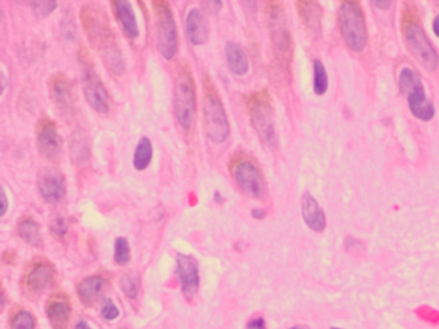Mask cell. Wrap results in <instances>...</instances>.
Returning a JSON list of instances; mask_svg holds the SVG:
<instances>
[{"mask_svg": "<svg viewBox=\"0 0 439 329\" xmlns=\"http://www.w3.org/2000/svg\"><path fill=\"white\" fill-rule=\"evenodd\" d=\"M80 20L90 45L99 53L107 70L118 76L123 75L127 69L125 59L106 13L98 6L88 4L81 8Z\"/></svg>", "mask_w": 439, "mask_h": 329, "instance_id": "6da1fadb", "label": "cell"}, {"mask_svg": "<svg viewBox=\"0 0 439 329\" xmlns=\"http://www.w3.org/2000/svg\"><path fill=\"white\" fill-rule=\"evenodd\" d=\"M202 88H204L202 118H204L205 133L212 143L222 144L227 141L230 135V122H228L227 113L224 109L223 102L219 97L218 89L207 75L204 76Z\"/></svg>", "mask_w": 439, "mask_h": 329, "instance_id": "7a4b0ae2", "label": "cell"}, {"mask_svg": "<svg viewBox=\"0 0 439 329\" xmlns=\"http://www.w3.org/2000/svg\"><path fill=\"white\" fill-rule=\"evenodd\" d=\"M173 108L179 125L184 130H190L197 109V95L192 71L186 62L181 63L175 72Z\"/></svg>", "mask_w": 439, "mask_h": 329, "instance_id": "3957f363", "label": "cell"}, {"mask_svg": "<svg viewBox=\"0 0 439 329\" xmlns=\"http://www.w3.org/2000/svg\"><path fill=\"white\" fill-rule=\"evenodd\" d=\"M245 107L249 115L250 123L259 135L260 141L270 148L277 146V135L275 129V109L268 90L249 93L244 97Z\"/></svg>", "mask_w": 439, "mask_h": 329, "instance_id": "277c9868", "label": "cell"}, {"mask_svg": "<svg viewBox=\"0 0 439 329\" xmlns=\"http://www.w3.org/2000/svg\"><path fill=\"white\" fill-rule=\"evenodd\" d=\"M338 20L340 32L348 48L359 53L367 45V26L363 11L357 2H342L339 6Z\"/></svg>", "mask_w": 439, "mask_h": 329, "instance_id": "5b68a950", "label": "cell"}, {"mask_svg": "<svg viewBox=\"0 0 439 329\" xmlns=\"http://www.w3.org/2000/svg\"><path fill=\"white\" fill-rule=\"evenodd\" d=\"M399 89L407 98L408 107L415 117L422 121H430L434 117L435 108L430 99L426 98L421 78L416 71L405 67L399 74Z\"/></svg>", "mask_w": 439, "mask_h": 329, "instance_id": "8992f818", "label": "cell"}, {"mask_svg": "<svg viewBox=\"0 0 439 329\" xmlns=\"http://www.w3.org/2000/svg\"><path fill=\"white\" fill-rule=\"evenodd\" d=\"M156 20V34H157V49L162 58L172 60L178 52V27L175 22L174 13L168 2L156 0L152 3Z\"/></svg>", "mask_w": 439, "mask_h": 329, "instance_id": "52a82bcc", "label": "cell"}, {"mask_svg": "<svg viewBox=\"0 0 439 329\" xmlns=\"http://www.w3.org/2000/svg\"><path fill=\"white\" fill-rule=\"evenodd\" d=\"M268 27L272 39L276 59L284 66L290 63L291 58V36L286 23L285 9L281 3H269L268 6Z\"/></svg>", "mask_w": 439, "mask_h": 329, "instance_id": "ba28073f", "label": "cell"}, {"mask_svg": "<svg viewBox=\"0 0 439 329\" xmlns=\"http://www.w3.org/2000/svg\"><path fill=\"white\" fill-rule=\"evenodd\" d=\"M403 32H405L406 43L411 54L419 60L424 69L429 71H435L439 64L438 53L425 34L424 29L420 26V23L413 22L411 18H407V21H405Z\"/></svg>", "mask_w": 439, "mask_h": 329, "instance_id": "9c48e42d", "label": "cell"}, {"mask_svg": "<svg viewBox=\"0 0 439 329\" xmlns=\"http://www.w3.org/2000/svg\"><path fill=\"white\" fill-rule=\"evenodd\" d=\"M83 72H81V85L84 97L89 106L99 115H107L109 111V98L101 78L92 66L89 55L85 53L83 57Z\"/></svg>", "mask_w": 439, "mask_h": 329, "instance_id": "30bf717a", "label": "cell"}, {"mask_svg": "<svg viewBox=\"0 0 439 329\" xmlns=\"http://www.w3.org/2000/svg\"><path fill=\"white\" fill-rule=\"evenodd\" d=\"M232 175L237 185L246 195L261 200L265 195V181L253 161L238 158L232 165Z\"/></svg>", "mask_w": 439, "mask_h": 329, "instance_id": "8fae6325", "label": "cell"}, {"mask_svg": "<svg viewBox=\"0 0 439 329\" xmlns=\"http://www.w3.org/2000/svg\"><path fill=\"white\" fill-rule=\"evenodd\" d=\"M37 151L48 161H57L62 152V139L58 134L57 125L48 116L39 118L36 125Z\"/></svg>", "mask_w": 439, "mask_h": 329, "instance_id": "7c38bea8", "label": "cell"}, {"mask_svg": "<svg viewBox=\"0 0 439 329\" xmlns=\"http://www.w3.org/2000/svg\"><path fill=\"white\" fill-rule=\"evenodd\" d=\"M37 190L45 202L57 205L66 195V180L62 171L54 166H44L37 174Z\"/></svg>", "mask_w": 439, "mask_h": 329, "instance_id": "4fadbf2b", "label": "cell"}, {"mask_svg": "<svg viewBox=\"0 0 439 329\" xmlns=\"http://www.w3.org/2000/svg\"><path fill=\"white\" fill-rule=\"evenodd\" d=\"M49 92L61 117L71 118L75 113V94L74 86L66 75L61 72L53 75L49 79Z\"/></svg>", "mask_w": 439, "mask_h": 329, "instance_id": "5bb4252c", "label": "cell"}, {"mask_svg": "<svg viewBox=\"0 0 439 329\" xmlns=\"http://www.w3.org/2000/svg\"><path fill=\"white\" fill-rule=\"evenodd\" d=\"M54 281V269L46 260L39 258L31 264L22 279V287L29 296L43 293Z\"/></svg>", "mask_w": 439, "mask_h": 329, "instance_id": "9a60e30c", "label": "cell"}, {"mask_svg": "<svg viewBox=\"0 0 439 329\" xmlns=\"http://www.w3.org/2000/svg\"><path fill=\"white\" fill-rule=\"evenodd\" d=\"M175 275L178 277L181 289L184 297L191 300L197 293L200 287V273L198 262L193 256L178 253L177 255V267Z\"/></svg>", "mask_w": 439, "mask_h": 329, "instance_id": "2e32d148", "label": "cell"}, {"mask_svg": "<svg viewBox=\"0 0 439 329\" xmlns=\"http://www.w3.org/2000/svg\"><path fill=\"white\" fill-rule=\"evenodd\" d=\"M72 306L69 296L56 293L49 298L46 305V316L53 329H69Z\"/></svg>", "mask_w": 439, "mask_h": 329, "instance_id": "e0dca14e", "label": "cell"}, {"mask_svg": "<svg viewBox=\"0 0 439 329\" xmlns=\"http://www.w3.org/2000/svg\"><path fill=\"white\" fill-rule=\"evenodd\" d=\"M186 32L192 45H204L209 40V25L201 9L192 8L186 16Z\"/></svg>", "mask_w": 439, "mask_h": 329, "instance_id": "ac0fdd59", "label": "cell"}, {"mask_svg": "<svg viewBox=\"0 0 439 329\" xmlns=\"http://www.w3.org/2000/svg\"><path fill=\"white\" fill-rule=\"evenodd\" d=\"M111 7L114 9L116 20L120 23L124 35L129 40H135L139 36V27H138L137 17H135L132 3L128 0H115L111 3Z\"/></svg>", "mask_w": 439, "mask_h": 329, "instance_id": "d6986e66", "label": "cell"}, {"mask_svg": "<svg viewBox=\"0 0 439 329\" xmlns=\"http://www.w3.org/2000/svg\"><path fill=\"white\" fill-rule=\"evenodd\" d=\"M69 151L71 162L75 166H84L90 158V143L88 134L81 127L75 130L70 137Z\"/></svg>", "mask_w": 439, "mask_h": 329, "instance_id": "ffe728a7", "label": "cell"}, {"mask_svg": "<svg viewBox=\"0 0 439 329\" xmlns=\"http://www.w3.org/2000/svg\"><path fill=\"white\" fill-rule=\"evenodd\" d=\"M302 215L305 224L314 232H322L326 226V216L322 209L310 193H304L302 197Z\"/></svg>", "mask_w": 439, "mask_h": 329, "instance_id": "44dd1931", "label": "cell"}, {"mask_svg": "<svg viewBox=\"0 0 439 329\" xmlns=\"http://www.w3.org/2000/svg\"><path fill=\"white\" fill-rule=\"evenodd\" d=\"M298 11L303 23L314 37L321 36L322 32V8L317 2H299Z\"/></svg>", "mask_w": 439, "mask_h": 329, "instance_id": "7402d4cb", "label": "cell"}, {"mask_svg": "<svg viewBox=\"0 0 439 329\" xmlns=\"http://www.w3.org/2000/svg\"><path fill=\"white\" fill-rule=\"evenodd\" d=\"M103 278L99 275H92V277L85 278L76 287L79 300L86 306H92L103 291Z\"/></svg>", "mask_w": 439, "mask_h": 329, "instance_id": "603a6c76", "label": "cell"}, {"mask_svg": "<svg viewBox=\"0 0 439 329\" xmlns=\"http://www.w3.org/2000/svg\"><path fill=\"white\" fill-rule=\"evenodd\" d=\"M226 59L231 71L237 76H244L249 71V60L244 49L238 44L232 41L226 44Z\"/></svg>", "mask_w": 439, "mask_h": 329, "instance_id": "cb8c5ba5", "label": "cell"}, {"mask_svg": "<svg viewBox=\"0 0 439 329\" xmlns=\"http://www.w3.org/2000/svg\"><path fill=\"white\" fill-rule=\"evenodd\" d=\"M17 233L21 239L32 247H40L43 244L40 234V225L31 216H25L17 224Z\"/></svg>", "mask_w": 439, "mask_h": 329, "instance_id": "d4e9b609", "label": "cell"}, {"mask_svg": "<svg viewBox=\"0 0 439 329\" xmlns=\"http://www.w3.org/2000/svg\"><path fill=\"white\" fill-rule=\"evenodd\" d=\"M153 149L152 143L148 138H142L139 143L137 144V148L134 151V156H133V166L138 171H143L149 166V163L152 161Z\"/></svg>", "mask_w": 439, "mask_h": 329, "instance_id": "484cf974", "label": "cell"}, {"mask_svg": "<svg viewBox=\"0 0 439 329\" xmlns=\"http://www.w3.org/2000/svg\"><path fill=\"white\" fill-rule=\"evenodd\" d=\"M328 78L326 69L319 59L313 60V90L317 95H323L327 92Z\"/></svg>", "mask_w": 439, "mask_h": 329, "instance_id": "4316f807", "label": "cell"}, {"mask_svg": "<svg viewBox=\"0 0 439 329\" xmlns=\"http://www.w3.org/2000/svg\"><path fill=\"white\" fill-rule=\"evenodd\" d=\"M120 287H121V291L125 293V296H127L128 298L134 300V298L138 296L139 288H141V281H139V277L133 272L125 273L120 279Z\"/></svg>", "mask_w": 439, "mask_h": 329, "instance_id": "83f0119b", "label": "cell"}, {"mask_svg": "<svg viewBox=\"0 0 439 329\" xmlns=\"http://www.w3.org/2000/svg\"><path fill=\"white\" fill-rule=\"evenodd\" d=\"M11 329H36V319L27 310H17L12 315Z\"/></svg>", "mask_w": 439, "mask_h": 329, "instance_id": "f1b7e54d", "label": "cell"}, {"mask_svg": "<svg viewBox=\"0 0 439 329\" xmlns=\"http://www.w3.org/2000/svg\"><path fill=\"white\" fill-rule=\"evenodd\" d=\"M114 260L118 265L124 267L128 265L130 261V247L128 240L124 237H119L115 240V247H114Z\"/></svg>", "mask_w": 439, "mask_h": 329, "instance_id": "f546056e", "label": "cell"}, {"mask_svg": "<svg viewBox=\"0 0 439 329\" xmlns=\"http://www.w3.org/2000/svg\"><path fill=\"white\" fill-rule=\"evenodd\" d=\"M57 6L58 3L56 0H45V2L44 0H41V2L39 0V2H31L30 3L32 12L39 18H45L49 15H52L53 12L56 11V8H57Z\"/></svg>", "mask_w": 439, "mask_h": 329, "instance_id": "4dcf8cb0", "label": "cell"}, {"mask_svg": "<svg viewBox=\"0 0 439 329\" xmlns=\"http://www.w3.org/2000/svg\"><path fill=\"white\" fill-rule=\"evenodd\" d=\"M101 315L104 320L112 321L120 316V310L118 309V306L114 303L111 298H104L103 303H102Z\"/></svg>", "mask_w": 439, "mask_h": 329, "instance_id": "1f68e13d", "label": "cell"}, {"mask_svg": "<svg viewBox=\"0 0 439 329\" xmlns=\"http://www.w3.org/2000/svg\"><path fill=\"white\" fill-rule=\"evenodd\" d=\"M50 232L58 239H62L69 232V223L64 218H56L50 223Z\"/></svg>", "mask_w": 439, "mask_h": 329, "instance_id": "d6a6232c", "label": "cell"}, {"mask_svg": "<svg viewBox=\"0 0 439 329\" xmlns=\"http://www.w3.org/2000/svg\"><path fill=\"white\" fill-rule=\"evenodd\" d=\"M201 6L207 15L211 16H216L219 13V11L223 8V3L222 2H206V3L204 2Z\"/></svg>", "mask_w": 439, "mask_h": 329, "instance_id": "836d02e7", "label": "cell"}, {"mask_svg": "<svg viewBox=\"0 0 439 329\" xmlns=\"http://www.w3.org/2000/svg\"><path fill=\"white\" fill-rule=\"evenodd\" d=\"M0 202H2V205H0V216H6L7 211H8L9 202L4 186H0Z\"/></svg>", "mask_w": 439, "mask_h": 329, "instance_id": "e575fe53", "label": "cell"}, {"mask_svg": "<svg viewBox=\"0 0 439 329\" xmlns=\"http://www.w3.org/2000/svg\"><path fill=\"white\" fill-rule=\"evenodd\" d=\"M247 328L249 329H267V325H265V320L261 316H259V318H254L253 320H250L249 324H247Z\"/></svg>", "mask_w": 439, "mask_h": 329, "instance_id": "d590c367", "label": "cell"}, {"mask_svg": "<svg viewBox=\"0 0 439 329\" xmlns=\"http://www.w3.org/2000/svg\"><path fill=\"white\" fill-rule=\"evenodd\" d=\"M251 216L254 219H256V220H261V219H264L267 216V214H265V211L263 209H254L251 211Z\"/></svg>", "mask_w": 439, "mask_h": 329, "instance_id": "8d00e7d4", "label": "cell"}, {"mask_svg": "<svg viewBox=\"0 0 439 329\" xmlns=\"http://www.w3.org/2000/svg\"><path fill=\"white\" fill-rule=\"evenodd\" d=\"M75 329H92L89 326V324L86 323L85 320H80L76 323V325H75Z\"/></svg>", "mask_w": 439, "mask_h": 329, "instance_id": "74e56055", "label": "cell"}, {"mask_svg": "<svg viewBox=\"0 0 439 329\" xmlns=\"http://www.w3.org/2000/svg\"><path fill=\"white\" fill-rule=\"evenodd\" d=\"M433 30H434V34H435L436 36L439 37V16H436L435 20H434V22H433Z\"/></svg>", "mask_w": 439, "mask_h": 329, "instance_id": "f35d334b", "label": "cell"}, {"mask_svg": "<svg viewBox=\"0 0 439 329\" xmlns=\"http://www.w3.org/2000/svg\"><path fill=\"white\" fill-rule=\"evenodd\" d=\"M373 6L380 7V8H389L392 6V2H375Z\"/></svg>", "mask_w": 439, "mask_h": 329, "instance_id": "ab89813d", "label": "cell"}, {"mask_svg": "<svg viewBox=\"0 0 439 329\" xmlns=\"http://www.w3.org/2000/svg\"><path fill=\"white\" fill-rule=\"evenodd\" d=\"M6 86H7L6 75H4V72H2V95L4 94V92H6Z\"/></svg>", "mask_w": 439, "mask_h": 329, "instance_id": "60d3db41", "label": "cell"}, {"mask_svg": "<svg viewBox=\"0 0 439 329\" xmlns=\"http://www.w3.org/2000/svg\"><path fill=\"white\" fill-rule=\"evenodd\" d=\"M214 195H215V197H214V200H215L216 204H223V202H224V198L222 197L221 193H219V192H215V194H214Z\"/></svg>", "mask_w": 439, "mask_h": 329, "instance_id": "b9f144b4", "label": "cell"}, {"mask_svg": "<svg viewBox=\"0 0 439 329\" xmlns=\"http://www.w3.org/2000/svg\"><path fill=\"white\" fill-rule=\"evenodd\" d=\"M290 329H309V326H307V325H295V326H293V328H290Z\"/></svg>", "mask_w": 439, "mask_h": 329, "instance_id": "7bdbcfd3", "label": "cell"}, {"mask_svg": "<svg viewBox=\"0 0 439 329\" xmlns=\"http://www.w3.org/2000/svg\"><path fill=\"white\" fill-rule=\"evenodd\" d=\"M331 329H342V328H335V326H333V328H331Z\"/></svg>", "mask_w": 439, "mask_h": 329, "instance_id": "ee69618b", "label": "cell"}]
</instances>
